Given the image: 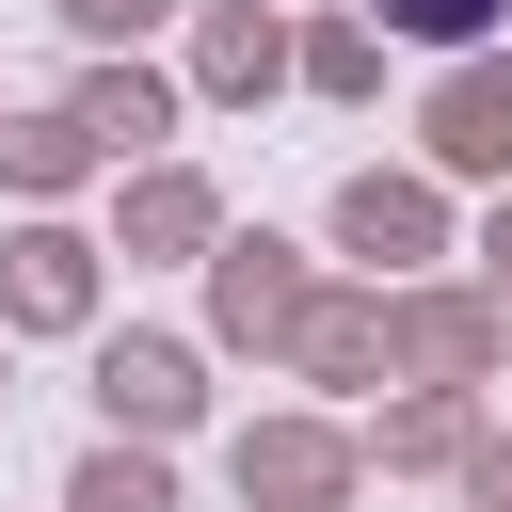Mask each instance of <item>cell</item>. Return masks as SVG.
I'll return each instance as SVG.
<instances>
[{
	"mask_svg": "<svg viewBox=\"0 0 512 512\" xmlns=\"http://www.w3.org/2000/svg\"><path fill=\"white\" fill-rule=\"evenodd\" d=\"M384 16H400L416 48H464V32H496V0H384Z\"/></svg>",
	"mask_w": 512,
	"mask_h": 512,
	"instance_id": "1",
	"label": "cell"
}]
</instances>
